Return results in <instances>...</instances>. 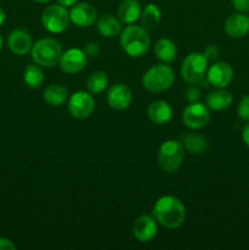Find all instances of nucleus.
<instances>
[{
	"mask_svg": "<svg viewBox=\"0 0 249 250\" xmlns=\"http://www.w3.org/2000/svg\"><path fill=\"white\" fill-rule=\"evenodd\" d=\"M151 212L156 222L170 229H178L186 219L185 205L173 195H164L159 198Z\"/></svg>",
	"mask_w": 249,
	"mask_h": 250,
	"instance_id": "nucleus-1",
	"label": "nucleus"
},
{
	"mask_svg": "<svg viewBox=\"0 0 249 250\" xmlns=\"http://www.w3.org/2000/svg\"><path fill=\"white\" fill-rule=\"evenodd\" d=\"M120 36V44L124 53L131 58H141L144 54L148 53L150 48V36L148 31L142 26H133L129 24L124 31H121Z\"/></svg>",
	"mask_w": 249,
	"mask_h": 250,
	"instance_id": "nucleus-2",
	"label": "nucleus"
},
{
	"mask_svg": "<svg viewBox=\"0 0 249 250\" xmlns=\"http://www.w3.org/2000/svg\"><path fill=\"white\" fill-rule=\"evenodd\" d=\"M175 72L165 63L154 65L144 73L143 87L153 93H161L170 89L175 83Z\"/></svg>",
	"mask_w": 249,
	"mask_h": 250,
	"instance_id": "nucleus-3",
	"label": "nucleus"
},
{
	"mask_svg": "<svg viewBox=\"0 0 249 250\" xmlns=\"http://www.w3.org/2000/svg\"><path fill=\"white\" fill-rule=\"evenodd\" d=\"M32 59L43 67H53L60 61L62 55L61 44L56 39L43 38L37 41L31 49Z\"/></svg>",
	"mask_w": 249,
	"mask_h": 250,
	"instance_id": "nucleus-4",
	"label": "nucleus"
},
{
	"mask_svg": "<svg viewBox=\"0 0 249 250\" xmlns=\"http://www.w3.org/2000/svg\"><path fill=\"white\" fill-rule=\"evenodd\" d=\"M185 159V146L181 141L164 142L159 148L158 161L161 170L167 173H173L181 167Z\"/></svg>",
	"mask_w": 249,
	"mask_h": 250,
	"instance_id": "nucleus-5",
	"label": "nucleus"
},
{
	"mask_svg": "<svg viewBox=\"0 0 249 250\" xmlns=\"http://www.w3.org/2000/svg\"><path fill=\"white\" fill-rule=\"evenodd\" d=\"M208 59L204 54L190 53L183 60L181 65V76L189 84H197L202 82L207 76Z\"/></svg>",
	"mask_w": 249,
	"mask_h": 250,
	"instance_id": "nucleus-6",
	"label": "nucleus"
},
{
	"mask_svg": "<svg viewBox=\"0 0 249 250\" xmlns=\"http://www.w3.org/2000/svg\"><path fill=\"white\" fill-rule=\"evenodd\" d=\"M70 12L67 7L60 4L49 5L42 12V24L50 33H61L70 23Z\"/></svg>",
	"mask_w": 249,
	"mask_h": 250,
	"instance_id": "nucleus-7",
	"label": "nucleus"
},
{
	"mask_svg": "<svg viewBox=\"0 0 249 250\" xmlns=\"http://www.w3.org/2000/svg\"><path fill=\"white\" fill-rule=\"evenodd\" d=\"M95 100L92 93L78 90L68 99V112L77 120L88 119L94 112Z\"/></svg>",
	"mask_w": 249,
	"mask_h": 250,
	"instance_id": "nucleus-8",
	"label": "nucleus"
},
{
	"mask_svg": "<svg viewBox=\"0 0 249 250\" xmlns=\"http://www.w3.org/2000/svg\"><path fill=\"white\" fill-rule=\"evenodd\" d=\"M182 121L190 129L204 128L210 121L209 107L199 102L192 103L183 110Z\"/></svg>",
	"mask_w": 249,
	"mask_h": 250,
	"instance_id": "nucleus-9",
	"label": "nucleus"
},
{
	"mask_svg": "<svg viewBox=\"0 0 249 250\" xmlns=\"http://www.w3.org/2000/svg\"><path fill=\"white\" fill-rule=\"evenodd\" d=\"M87 60L88 58L85 55L84 50L78 48H72L62 53L60 61H59V65H60V68L63 72L73 75V73L81 72L85 67Z\"/></svg>",
	"mask_w": 249,
	"mask_h": 250,
	"instance_id": "nucleus-10",
	"label": "nucleus"
},
{
	"mask_svg": "<svg viewBox=\"0 0 249 250\" xmlns=\"http://www.w3.org/2000/svg\"><path fill=\"white\" fill-rule=\"evenodd\" d=\"M106 102L116 111L126 110L132 103V90L124 83H116L107 90Z\"/></svg>",
	"mask_w": 249,
	"mask_h": 250,
	"instance_id": "nucleus-11",
	"label": "nucleus"
},
{
	"mask_svg": "<svg viewBox=\"0 0 249 250\" xmlns=\"http://www.w3.org/2000/svg\"><path fill=\"white\" fill-rule=\"evenodd\" d=\"M97 17V9L89 2H76L70 11L71 22L81 28L93 26Z\"/></svg>",
	"mask_w": 249,
	"mask_h": 250,
	"instance_id": "nucleus-12",
	"label": "nucleus"
},
{
	"mask_svg": "<svg viewBox=\"0 0 249 250\" xmlns=\"http://www.w3.org/2000/svg\"><path fill=\"white\" fill-rule=\"evenodd\" d=\"M207 80L216 88H226L233 81V68L225 61L215 62L207 72Z\"/></svg>",
	"mask_w": 249,
	"mask_h": 250,
	"instance_id": "nucleus-13",
	"label": "nucleus"
},
{
	"mask_svg": "<svg viewBox=\"0 0 249 250\" xmlns=\"http://www.w3.org/2000/svg\"><path fill=\"white\" fill-rule=\"evenodd\" d=\"M158 233V225L154 216L141 215L133 224V236L142 243L153 241Z\"/></svg>",
	"mask_w": 249,
	"mask_h": 250,
	"instance_id": "nucleus-14",
	"label": "nucleus"
},
{
	"mask_svg": "<svg viewBox=\"0 0 249 250\" xmlns=\"http://www.w3.org/2000/svg\"><path fill=\"white\" fill-rule=\"evenodd\" d=\"M225 32L228 37L239 39L249 33V16L246 14H233L225 21Z\"/></svg>",
	"mask_w": 249,
	"mask_h": 250,
	"instance_id": "nucleus-15",
	"label": "nucleus"
},
{
	"mask_svg": "<svg viewBox=\"0 0 249 250\" xmlns=\"http://www.w3.org/2000/svg\"><path fill=\"white\" fill-rule=\"evenodd\" d=\"M7 45L12 53L22 56L31 51L33 43H32V38L28 32L23 31V29H15L10 33Z\"/></svg>",
	"mask_w": 249,
	"mask_h": 250,
	"instance_id": "nucleus-16",
	"label": "nucleus"
},
{
	"mask_svg": "<svg viewBox=\"0 0 249 250\" xmlns=\"http://www.w3.org/2000/svg\"><path fill=\"white\" fill-rule=\"evenodd\" d=\"M148 117L153 124L164 125L167 124L172 117V107L165 100H155L149 104Z\"/></svg>",
	"mask_w": 249,
	"mask_h": 250,
	"instance_id": "nucleus-17",
	"label": "nucleus"
},
{
	"mask_svg": "<svg viewBox=\"0 0 249 250\" xmlns=\"http://www.w3.org/2000/svg\"><path fill=\"white\" fill-rule=\"evenodd\" d=\"M232 102H233V97H232L231 92L226 90L225 88H219L214 92H210L205 97V105L209 107V110H214V111L226 110L227 107L231 106Z\"/></svg>",
	"mask_w": 249,
	"mask_h": 250,
	"instance_id": "nucleus-18",
	"label": "nucleus"
},
{
	"mask_svg": "<svg viewBox=\"0 0 249 250\" xmlns=\"http://www.w3.org/2000/svg\"><path fill=\"white\" fill-rule=\"evenodd\" d=\"M142 14L138 0H124L117 9V16L122 23L133 24Z\"/></svg>",
	"mask_w": 249,
	"mask_h": 250,
	"instance_id": "nucleus-19",
	"label": "nucleus"
},
{
	"mask_svg": "<svg viewBox=\"0 0 249 250\" xmlns=\"http://www.w3.org/2000/svg\"><path fill=\"white\" fill-rule=\"evenodd\" d=\"M154 53H155L156 58L163 61L164 63L173 62L177 58L176 44L167 38H161L156 42L155 46H154Z\"/></svg>",
	"mask_w": 249,
	"mask_h": 250,
	"instance_id": "nucleus-20",
	"label": "nucleus"
},
{
	"mask_svg": "<svg viewBox=\"0 0 249 250\" xmlns=\"http://www.w3.org/2000/svg\"><path fill=\"white\" fill-rule=\"evenodd\" d=\"M68 98V90L67 88L63 87L61 84H54L48 85L43 92V99L46 104L51 105V106H60V105L65 104V102Z\"/></svg>",
	"mask_w": 249,
	"mask_h": 250,
	"instance_id": "nucleus-21",
	"label": "nucleus"
},
{
	"mask_svg": "<svg viewBox=\"0 0 249 250\" xmlns=\"http://www.w3.org/2000/svg\"><path fill=\"white\" fill-rule=\"evenodd\" d=\"M98 32L105 38H114L121 33V22L112 15H104L97 21Z\"/></svg>",
	"mask_w": 249,
	"mask_h": 250,
	"instance_id": "nucleus-22",
	"label": "nucleus"
},
{
	"mask_svg": "<svg viewBox=\"0 0 249 250\" xmlns=\"http://www.w3.org/2000/svg\"><path fill=\"white\" fill-rule=\"evenodd\" d=\"M141 26L146 31L156 28L161 21V10L158 5L148 4L141 14Z\"/></svg>",
	"mask_w": 249,
	"mask_h": 250,
	"instance_id": "nucleus-23",
	"label": "nucleus"
},
{
	"mask_svg": "<svg viewBox=\"0 0 249 250\" xmlns=\"http://www.w3.org/2000/svg\"><path fill=\"white\" fill-rule=\"evenodd\" d=\"M23 82L29 88H39L44 82V72L38 63H29L23 71Z\"/></svg>",
	"mask_w": 249,
	"mask_h": 250,
	"instance_id": "nucleus-24",
	"label": "nucleus"
},
{
	"mask_svg": "<svg viewBox=\"0 0 249 250\" xmlns=\"http://www.w3.org/2000/svg\"><path fill=\"white\" fill-rule=\"evenodd\" d=\"M182 144L186 149H187L189 153L192 154H204L205 151L209 148V144L208 141L202 136H198V134H185L182 137Z\"/></svg>",
	"mask_w": 249,
	"mask_h": 250,
	"instance_id": "nucleus-25",
	"label": "nucleus"
},
{
	"mask_svg": "<svg viewBox=\"0 0 249 250\" xmlns=\"http://www.w3.org/2000/svg\"><path fill=\"white\" fill-rule=\"evenodd\" d=\"M107 83H109V77L106 73L104 71H95L89 76L87 81L88 92L92 94H99V93L104 92L105 88L107 87Z\"/></svg>",
	"mask_w": 249,
	"mask_h": 250,
	"instance_id": "nucleus-26",
	"label": "nucleus"
},
{
	"mask_svg": "<svg viewBox=\"0 0 249 250\" xmlns=\"http://www.w3.org/2000/svg\"><path fill=\"white\" fill-rule=\"evenodd\" d=\"M237 114L244 121H249V95L242 98L237 107Z\"/></svg>",
	"mask_w": 249,
	"mask_h": 250,
	"instance_id": "nucleus-27",
	"label": "nucleus"
},
{
	"mask_svg": "<svg viewBox=\"0 0 249 250\" xmlns=\"http://www.w3.org/2000/svg\"><path fill=\"white\" fill-rule=\"evenodd\" d=\"M185 98L186 100H187L189 104H192V103H197L199 102L200 99V90L198 89L195 85H189V87L187 88V89L185 90Z\"/></svg>",
	"mask_w": 249,
	"mask_h": 250,
	"instance_id": "nucleus-28",
	"label": "nucleus"
},
{
	"mask_svg": "<svg viewBox=\"0 0 249 250\" xmlns=\"http://www.w3.org/2000/svg\"><path fill=\"white\" fill-rule=\"evenodd\" d=\"M83 50H84L87 58H97L100 53L99 45H98L97 43H94V42H90V43L85 44V46Z\"/></svg>",
	"mask_w": 249,
	"mask_h": 250,
	"instance_id": "nucleus-29",
	"label": "nucleus"
},
{
	"mask_svg": "<svg viewBox=\"0 0 249 250\" xmlns=\"http://www.w3.org/2000/svg\"><path fill=\"white\" fill-rule=\"evenodd\" d=\"M232 6L242 14L249 12V0H231Z\"/></svg>",
	"mask_w": 249,
	"mask_h": 250,
	"instance_id": "nucleus-30",
	"label": "nucleus"
},
{
	"mask_svg": "<svg viewBox=\"0 0 249 250\" xmlns=\"http://www.w3.org/2000/svg\"><path fill=\"white\" fill-rule=\"evenodd\" d=\"M220 55V49L216 45H209L204 51V56L209 60H216Z\"/></svg>",
	"mask_w": 249,
	"mask_h": 250,
	"instance_id": "nucleus-31",
	"label": "nucleus"
},
{
	"mask_svg": "<svg viewBox=\"0 0 249 250\" xmlns=\"http://www.w3.org/2000/svg\"><path fill=\"white\" fill-rule=\"evenodd\" d=\"M16 246L12 243V241H10L9 238H5V237H0V250H15Z\"/></svg>",
	"mask_w": 249,
	"mask_h": 250,
	"instance_id": "nucleus-32",
	"label": "nucleus"
},
{
	"mask_svg": "<svg viewBox=\"0 0 249 250\" xmlns=\"http://www.w3.org/2000/svg\"><path fill=\"white\" fill-rule=\"evenodd\" d=\"M242 138H243V142L246 143V146L249 148V122L243 127V131H242Z\"/></svg>",
	"mask_w": 249,
	"mask_h": 250,
	"instance_id": "nucleus-33",
	"label": "nucleus"
},
{
	"mask_svg": "<svg viewBox=\"0 0 249 250\" xmlns=\"http://www.w3.org/2000/svg\"><path fill=\"white\" fill-rule=\"evenodd\" d=\"M76 2H77V0H58V4L62 5V6H65V7L73 6Z\"/></svg>",
	"mask_w": 249,
	"mask_h": 250,
	"instance_id": "nucleus-34",
	"label": "nucleus"
},
{
	"mask_svg": "<svg viewBox=\"0 0 249 250\" xmlns=\"http://www.w3.org/2000/svg\"><path fill=\"white\" fill-rule=\"evenodd\" d=\"M5 19H6V14H5L4 10H2L1 7H0V26H1V24L4 23Z\"/></svg>",
	"mask_w": 249,
	"mask_h": 250,
	"instance_id": "nucleus-35",
	"label": "nucleus"
},
{
	"mask_svg": "<svg viewBox=\"0 0 249 250\" xmlns=\"http://www.w3.org/2000/svg\"><path fill=\"white\" fill-rule=\"evenodd\" d=\"M32 1H36V2H41V4H44V2H49L50 0H32Z\"/></svg>",
	"mask_w": 249,
	"mask_h": 250,
	"instance_id": "nucleus-36",
	"label": "nucleus"
},
{
	"mask_svg": "<svg viewBox=\"0 0 249 250\" xmlns=\"http://www.w3.org/2000/svg\"><path fill=\"white\" fill-rule=\"evenodd\" d=\"M1 49H2V37L1 34H0V51H1Z\"/></svg>",
	"mask_w": 249,
	"mask_h": 250,
	"instance_id": "nucleus-37",
	"label": "nucleus"
}]
</instances>
